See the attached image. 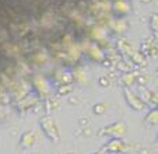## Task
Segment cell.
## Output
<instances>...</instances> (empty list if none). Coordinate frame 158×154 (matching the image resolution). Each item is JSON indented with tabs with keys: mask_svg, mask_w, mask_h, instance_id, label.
<instances>
[{
	"mask_svg": "<svg viewBox=\"0 0 158 154\" xmlns=\"http://www.w3.org/2000/svg\"><path fill=\"white\" fill-rule=\"evenodd\" d=\"M114 6H115V9H116V11L120 13V14H127V13L130 11V6L127 4L126 0H115Z\"/></svg>",
	"mask_w": 158,
	"mask_h": 154,
	"instance_id": "ba28073f",
	"label": "cell"
},
{
	"mask_svg": "<svg viewBox=\"0 0 158 154\" xmlns=\"http://www.w3.org/2000/svg\"><path fill=\"white\" fill-rule=\"evenodd\" d=\"M105 111H106V105H105L104 102H99V104H97L95 107H94V112L98 113V115H102Z\"/></svg>",
	"mask_w": 158,
	"mask_h": 154,
	"instance_id": "7c38bea8",
	"label": "cell"
},
{
	"mask_svg": "<svg viewBox=\"0 0 158 154\" xmlns=\"http://www.w3.org/2000/svg\"><path fill=\"white\" fill-rule=\"evenodd\" d=\"M34 154H42V153H34Z\"/></svg>",
	"mask_w": 158,
	"mask_h": 154,
	"instance_id": "e0dca14e",
	"label": "cell"
},
{
	"mask_svg": "<svg viewBox=\"0 0 158 154\" xmlns=\"http://www.w3.org/2000/svg\"><path fill=\"white\" fill-rule=\"evenodd\" d=\"M125 97H126V101H127V104L130 105L133 109L140 111V109H143V108H144L143 101H141L140 98L137 97V95L134 94V92H131L129 88L125 90Z\"/></svg>",
	"mask_w": 158,
	"mask_h": 154,
	"instance_id": "277c9868",
	"label": "cell"
},
{
	"mask_svg": "<svg viewBox=\"0 0 158 154\" xmlns=\"http://www.w3.org/2000/svg\"><path fill=\"white\" fill-rule=\"evenodd\" d=\"M134 77H136V74L134 73H129V74H126L125 77H122V81L125 83V86H131V84H133Z\"/></svg>",
	"mask_w": 158,
	"mask_h": 154,
	"instance_id": "8fae6325",
	"label": "cell"
},
{
	"mask_svg": "<svg viewBox=\"0 0 158 154\" xmlns=\"http://www.w3.org/2000/svg\"><path fill=\"white\" fill-rule=\"evenodd\" d=\"M91 154H102V153H99V151H97V153H91Z\"/></svg>",
	"mask_w": 158,
	"mask_h": 154,
	"instance_id": "9a60e30c",
	"label": "cell"
},
{
	"mask_svg": "<svg viewBox=\"0 0 158 154\" xmlns=\"http://www.w3.org/2000/svg\"><path fill=\"white\" fill-rule=\"evenodd\" d=\"M125 25H126V23L123 20H116V21H112V23H110V27L114 28L116 32H122V31L126 28Z\"/></svg>",
	"mask_w": 158,
	"mask_h": 154,
	"instance_id": "30bf717a",
	"label": "cell"
},
{
	"mask_svg": "<svg viewBox=\"0 0 158 154\" xmlns=\"http://www.w3.org/2000/svg\"><path fill=\"white\" fill-rule=\"evenodd\" d=\"M146 122H147V123H150L151 126H155V125H158V109L151 111V112L147 115Z\"/></svg>",
	"mask_w": 158,
	"mask_h": 154,
	"instance_id": "9c48e42d",
	"label": "cell"
},
{
	"mask_svg": "<svg viewBox=\"0 0 158 154\" xmlns=\"http://www.w3.org/2000/svg\"><path fill=\"white\" fill-rule=\"evenodd\" d=\"M101 81H102V84H104L105 87L109 86V83H108V79H106V77H99V83H101Z\"/></svg>",
	"mask_w": 158,
	"mask_h": 154,
	"instance_id": "5bb4252c",
	"label": "cell"
},
{
	"mask_svg": "<svg viewBox=\"0 0 158 154\" xmlns=\"http://www.w3.org/2000/svg\"><path fill=\"white\" fill-rule=\"evenodd\" d=\"M41 127H42V130H44L45 136L48 137L51 142H53V143L59 142L60 133H59V129H57V125L55 123L52 116H49V115L44 116L41 119Z\"/></svg>",
	"mask_w": 158,
	"mask_h": 154,
	"instance_id": "6da1fadb",
	"label": "cell"
},
{
	"mask_svg": "<svg viewBox=\"0 0 158 154\" xmlns=\"http://www.w3.org/2000/svg\"><path fill=\"white\" fill-rule=\"evenodd\" d=\"M34 86H35L36 91L41 95L48 92V84H46V80H45L42 76H35V79H34Z\"/></svg>",
	"mask_w": 158,
	"mask_h": 154,
	"instance_id": "8992f818",
	"label": "cell"
},
{
	"mask_svg": "<svg viewBox=\"0 0 158 154\" xmlns=\"http://www.w3.org/2000/svg\"><path fill=\"white\" fill-rule=\"evenodd\" d=\"M151 27H152V30H157L158 31V14L152 15V18H151Z\"/></svg>",
	"mask_w": 158,
	"mask_h": 154,
	"instance_id": "4fadbf2b",
	"label": "cell"
},
{
	"mask_svg": "<svg viewBox=\"0 0 158 154\" xmlns=\"http://www.w3.org/2000/svg\"><path fill=\"white\" fill-rule=\"evenodd\" d=\"M127 147L129 146L126 144L120 137H114V139L109 140V142L106 143V146H105V148H106L109 153H122V151L127 150Z\"/></svg>",
	"mask_w": 158,
	"mask_h": 154,
	"instance_id": "3957f363",
	"label": "cell"
},
{
	"mask_svg": "<svg viewBox=\"0 0 158 154\" xmlns=\"http://www.w3.org/2000/svg\"><path fill=\"white\" fill-rule=\"evenodd\" d=\"M88 55L93 58L94 60H97V62H101V60L104 59V53H102L101 48L95 46V45H89L88 46Z\"/></svg>",
	"mask_w": 158,
	"mask_h": 154,
	"instance_id": "52a82bcc",
	"label": "cell"
},
{
	"mask_svg": "<svg viewBox=\"0 0 158 154\" xmlns=\"http://www.w3.org/2000/svg\"><path fill=\"white\" fill-rule=\"evenodd\" d=\"M67 154H76V153H67Z\"/></svg>",
	"mask_w": 158,
	"mask_h": 154,
	"instance_id": "2e32d148",
	"label": "cell"
},
{
	"mask_svg": "<svg viewBox=\"0 0 158 154\" xmlns=\"http://www.w3.org/2000/svg\"><path fill=\"white\" fill-rule=\"evenodd\" d=\"M126 123L125 122H115L114 125H109L105 129L99 130V135H108V136H114V137H120L122 139L126 135Z\"/></svg>",
	"mask_w": 158,
	"mask_h": 154,
	"instance_id": "7a4b0ae2",
	"label": "cell"
},
{
	"mask_svg": "<svg viewBox=\"0 0 158 154\" xmlns=\"http://www.w3.org/2000/svg\"><path fill=\"white\" fill-rule=\"evenodd\" d=\"M36 143V136H35V132L32 130H27L25 133H23L21 136V140H20V144L23 148H31L34 147V144Z\"/></svg>",
	"mask_w": 158,
	"mask_h": 154,
	"instance_id": "5b68a950",
	"label": "cell"
}]
</instances>
